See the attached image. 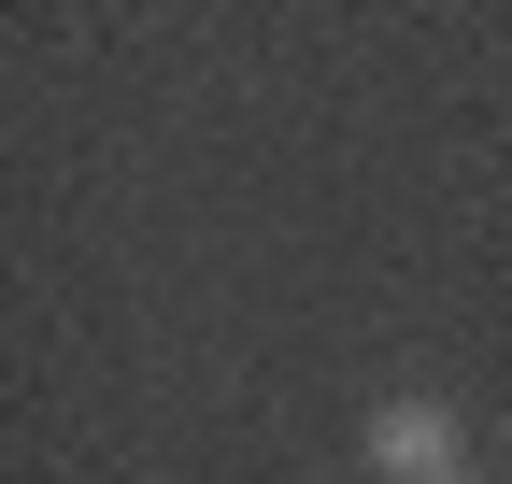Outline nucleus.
<instances>
[{
  "instance_id": "obj_1",
  "label": "nucleus",
  "mask_w": 512,
  "mask_h": 484,
  "mask_svg": "<svg viewBox=\"0 0 512 484\" xmlns=\"http://www.w3.org/2000/svg\"><path fill=\"white\" fill-rule=\"evenodd\" d=\"M356 442H370L384 484H470V428H456V399H427V385L413 399H370Z\"/></svg>"
}]
</instances>
